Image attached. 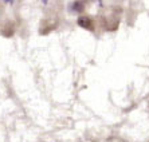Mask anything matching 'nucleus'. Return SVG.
<instances>
[{"label": "nucleus", "mask_w": 149, "mask_h": 142, "mask_svg": "<svg viewBox=\"0 0 149 142\" xmlns=\"http://www.w3.org/2000/svg\"><path fill=\"white\" fill-rule=\"evenodd\" d=\"M78 24H79L81 27H83V28H93L91 27L93 23H91V20L87 16H81L79 19H78Z\"/></svg>", "instance_id": "obj_1"}, {"label": "nucleus", "mask_w": 149, "mask_h": 142, "mask_svg": "<svg viewBox=\"0 0 149 142\" xmlns=\"http://www.w3.org/2000/svg\"><path fill=\"white\" fill-rule=\"evenodd\" d=\"M83 8H85V6H83L82 1H75L73 4V11H75V12H82Z\"/></svg>", "instance_id": "obj_2"}, {"label": "nucleus", "mask_w": 149, "mask_h": 142, "mask_svg": "<svg viewBox=\"0 0 149 142\" xmlns=\"http://www.w3.org/2000/svg\"><path fill=\"white\" fill-rule=\"evenodd\" d=\"M47 1H49V0H43V3L45 4H47Z\"/></svg>", "instance_id": "obj_3"}]
</instances>
